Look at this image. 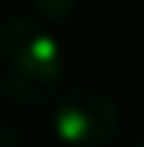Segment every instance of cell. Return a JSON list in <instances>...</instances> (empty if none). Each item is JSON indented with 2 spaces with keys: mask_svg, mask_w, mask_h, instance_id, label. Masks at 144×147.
<instances>
[{
  "mask_svg": "<svg viewBox=\"0 0 144 147\" xmlns=\"http://www.w3.org/2000/svg\"><path fill=\"white\" fill-rule=\"evenodd\" d=\"M35 3V10L45 17V21H52V24H62V21H69L72 14L79 10V0H31Z\"/></svg>",
  "mask_w": 144,
  "mask_h": 147,
  "instance_id": "3",
  "label": "cell"
},
{
  "mask_svg": "<svg viewBox=\"0 0 144 147\" xmlns=\"http://www.w3.org/2000/svg\"><path fill=\"white\" fill-rule=\"evenodd\" d=\"M65 79L58 38L31 17L0 21V92L10 103L38 106L55 96Z\"/></svg>",
  "mask_w": 144,
  "mask_h": 147,
  "instance_id": "1",
  "label": "cell"
},
{
  "mask_svg": "<svg viewBox=\"0 0 144 147\" xmlns=\"http://www.w3.org/2000/svg\"><path fill=\"white\" fill-rule=\"evenodd\" d=\"M117 103L93 86H75L52 106V134L65 147H103L117 137Z\"/></svg>",
  "mask_w": 144,
  "mask_h": 147,
  "instance_id": "2",
  "label": "cell"
},
{
  "mask_svg": "<svg viewBox=\"0 0 144 147\" xmlns=\"http://www.w3.org/2000/svg\"><path fill=\"white\" fill-rule=\"evenodd\" d=\"M134 147H144V137H141V140H137V144H134Z\"/></svg>",
  "mask_w": 144,
  "mask_h": 147,
  "instance_id": "5",
  "label": "cell"
},
{
  "mask_svg": "<svg viewBox=\"0 0 144 147\" xmlns=\"http://www.w3.org/2000/svg\"><path fill=\"white\" fill-rule=\"evenodd\" d=\"M0 147H24L21 130L14 123H7V120H0Z\"/></svg>",
  "mask_w": 144,
  "mask_h": 147,
  "instance_id": "4",
  "label": "cell"
}]
</instances>
